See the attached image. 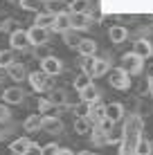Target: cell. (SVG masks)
<instances>
[{
  "mask_svg": "<svg viewBox=\"0 0 153 155\" xmlns=\"http://www.w3.org/2000/svg\"><path fill=\"white\" fill-rule=\"evenodd\" d=\"M108 81L115 90H128L131 88V74L124 68H113L108 72Z\"/></svg>",
  "mask_w": 153,
  "mask_h": 155,
  "instance_id": "obj_1",
  "label": "cell"
},
{
  "mask_svg": "<svg viewBox=\"0 0 153 155\" xmlns=\"http://www.w3.org/2000/svg\"><path fill=\"white\" fill-rule=\"evenodd\" d=\"M122 68L128 74H140L142 68H144V58H140L135 52H126L122 56Z\"/></svg>",
  "mask_w": 153,
  "mask_h": 155,
  "instance_id": "obj_2",
  "label": "cell"
},
{
  "mask_svg": "<svg viewBox=\"0 0 153 155\" xmlns=\"http://www.w3.org/2000/svg\"><path fill=\"white\" fill-rule=\"evenodd\" d=\"M142 128H144V121H142V117L131 115L128 119H126L122 133H124V135H128V137H142Z\"/></svg>",
  "mask_w": 153,
  "mask_h": 155,
  "instance_id": "obj_3",
  "label": "cell"
},
{
  "mask_svg": "<svg viewBox=\"0 0 153 155\" xmlns=\"http://www.w3.org/2000/svg\"><path fill=\"white\" fill-rule=\"evenodd\" d=\"M9 45H12V50H25V47H29V36H27V29H14L12 36H9Z\"/></svg>",
  "mask_w": 153,
  "mask_h": 155,
  "instance_id": "obj_4",
  "label": "cell"
},
{
  "mask_svg": "<svg viewBox=\"0 0 153 155\" xmlns=\"http://www.w3.org/2000/svg\"><path fill=\"white\" fill-rule=\"evenodd\" d=\"M41 70H43L47 77H56V74H61V70H63V63H61V58H56V56H45L43 61H41Z\"/></svg>",
  "mask_w": 153,
  "mask_h": 155,
  "instance_id": "obj_5",
  "label": "cell"
},
{
  "mask_svg": "<svg viewBox=\"0 0 153 155\" xmlns=\"http://www.w3.org/2000/svg\"><path fill=\"white\" fill-rule=\"evenodd\" d=\"M29 83H32V88L36 90V92H43V90H50V77H47V74L43 72V70H38V72H32L29 74Z\"/></svg>",
  "mask_w": 153,
  "mask_h": 155,
  "instance_id": "obj_6",
  "label": "cell"
},
{
  "mask_svg": "<svg viewBox=\"0 0 153 155\" xmlns=\"http://www.w3.org/2000/svg\"><path fill=\"white\" fill-rule=\"evenodd\" d=\"M27 36H29L32 45H45V43L50 41V29H43V27L32 25V27L27 29Z\"/></svg>",
  "mask_w": 153,
  "mask_h": 155,
  "instance_id": "obj_7",
  "label": "cell"
},
{
  "mask_svg": "<svg viewBox=\"0 0 153 155\" xmlns=\"http://www.w3.org/2000/svg\"><path fill=\"white\" fill-rule=\"evenodd\" d=\"M133 52H135L140 58H151V56H153V43L146 41V38H140V41H135Z\"/></svg>",
  "mask_w": 153,
  "mask_h": 155,
  "instance_id": "obj_8",
  "label": "cell"
},
{
  "mask_svg": "<svg viewBox=\"0 0 153 155\" xmlns=\"http://www.w3.org/2000/svg\"><path fill=\"white\" fill-rule=\"evenodd\" d=\"M70 27L75 31H83L90 27V16L88 14H70Z\"/></svg>",
  "mask_w": 153,
  "mask_h": 155,
  "instance_id": "obj_9",
  "label": "cell"
},
{
  "mask_svg": "<svg viewBox=\"0 0 153 155\" xmlns=\"http://www.w3.org/2000/svg\"><path fill=\"white\" fill-rule=\"evenodd\" d=\"M7 77L12 79V81H23V79H27L29 74H27V68L23 65V63H12V65L7 68Z\"/></svg>",
  "mask_w": 153,
  "mask_h": 155,
  "instance_id": "obj_10",
  "label": "cell"
},
{
  "mask_svg": "<svg viewBox=\"0 0 153 155\" xmlns=\"http://www.w3.org/2000/svg\"><path fill=\"white\" fill-rule=\"evenodd\" d=\"M2 99H5V104H9V106H16V104H23V99H25V92L20 88H7L2 92Z\"/></svg>",
  "mask_w": 153,
  "mask_h": 155,
  "instance_id": "obj_11",
  "label": "cell"
},
{
  "mask_svg": "<svg viewBox=\"0 0 153 155\" xmlns=\"http://www.w3.org/2000/svg\"><path fill=\"white\" fill-rule=\"evenodd\" d=\"M108 38H110L113 45H119V43H124L128 38V29L122 27V25H113V27L108 29Z\"/></svg>",
  "mask_w": 153,
  "mask_h": 155,
  "instance_id": "obj_12",
  "label": "cell"
},
{
  "mask_svg": "<svg viewBox=\"0 0 153 155\" xmlns=\"http://www.w3.org/2000/svg\"><path fill=\"white\" fill-rule=\"evenodd\" d=\"M45 12L50 14H68L70 12V5L65 2V0H45Z\"/></svg>",
  "mask_w": 153,
  "mask_h": 155,
  "instance_id": "obj_13",
  "label": "cell"
},
{
  "mask_svg": "<svg viewBox=\"0 0 153 155\" xmlns=\"http://www.w3.org/2000/svg\"><path fill=\"white\" fill-rule=\"evenodd\" d=\"M138 140H140V137H128V135H124L122 142H119V155H135Z\"/></svg>",
  "mask_w": 153,
  "mask_h": 155,
  "instance_id": "obj_14",
  "label": "cell"
},
{
  "mask_svg": "<svg viewBox=\"0 0 153 155\" xmlns=\"http://www.w3.org/2000/svg\"><path fill=\"white\" fill-rule=\"evenodd\" d=\"M41 128H43L45 133H61V130H63V124H61V119L47 115V117L41 119Z\"/></svg>",
  "mask_w": 153,
  "mask_h": 155,
  "instance_id": "obj_15",
  "label": "cell"
},
{
  "mask_svg": "<svg viewBox=\"0 0 153 155\" xmlns=\"http://www.w3.org/2000/svg\"><path fill=\"white\" fill-rule=\"evenodd\" d=\"M79 99L86 101V104H97V101H99V90L90 83V85H86L83 90H79Z\"/></svg>",
  "mask_w": 153,
  "mask_h": 155,
  "instance_id": "obj_16",
  "label": "cell"
},
{
  "mask_svg": "<svg viewBox=\"0 0 153 155\" xmlns=\"http://www.w3.org/2000/svg\"><path fill=\"white\" fill-rule=\"evenodd\" d=\"M77 52L81 56H95V52H97V43L92 38H81L77 45Z\"/></svg>",
  "mask_w": 153,
  "mask_h": 155,
  "instance_id": "obj_17",
  "label": "cell"
},
{
  "mask_svg": "<svg viewBox=\"0 0 153 155\" xmlns=\"http://www.w3.org/2000/svg\"><path fill=\"white\" fill-rule=\"evenodd\" d=\"M88 121H95V124H99V121L106 117V106H97V104H90V108H88Z\"/></svg>",
  "mask_w": 153,
  "mask_h": 155,
  "instance_id": "obj_18",
  "label": "cell"
},
{
  "mask_svg": "<svg viewBox=\"0 0 153 155\" xmlns=\"http://www.w3.org/2000/svg\"><path fill=\"white\" fill-rule=\"evenodd\" d=\"M54 18H56V16L50 14V12H45V14L38 12V14H36V18H34V25H36V27H43V29H52Z\"/></svg>",
  "mask_w": 153,
  "mask_h": 155,
  "instance_id": "obj_19",
  "label": "cell"
},
{
  "mask_svg": "<svg viewBox=\"0 0 153 155\" xmlns=\"http://www.w3.org/2000/svg\"><path fill=\"white\" fill-rule=\"evenodd\" d=\"M52 29H54V31H61V34H63V31H68V29H72V27H70V12H68V14H56Z\"/></svg>",
  "mask_w": 153,
  "mask_h": 155,
  "instance_id": "obj_20",
  "label": "cell"
},
{
  "mask_svg": "<svg viewBox=\"0 0 153 155\" xmlns=\"http://www.w3.org/2000/svg\"><path fill=\"white\" fill-rule=\"evenodd\" d=\"M108 72H110V63L106 61V58H95V68H92L90 77L99 79V77H104V74H108Z\"/></svg>",
  "mask_w": 153,
  "mask_h": 155,
  "instance_id": "obj_21",
  "label": "cell"
},
{
  "mask_svg": "<svg viewBox=\"0 0 153 155\" xmlns=\"http://www.w3.org/2000/svg\"><path fill=\"white\" fill-rule=\"evenodd\" d=\"M124 115V106L122 104H108L106 106V119H110L115 124V121H119Z\"/></svg>",
  "mask_w": 153,
  "mask_h": 155,
  "instance_id": "obj_22",
  "label": "cell"
},
{
  "mask_svg": "<svg viewBox=\"0 0 153 155\" xmlns=\"http://www.w3.org/2000/svg\"><path fill=\"white\" fill-rule=\"evenodd\" d=\"M29 140L27 137H18V140H14L12 144H9V151L12 153H16V155H25V151L29 148Z\"/></svg>",
  "mask_w": 153,
  "mask_h": 155,
  "instance_id": "obj_23",
  "label": "cell"
},
{
  "mask_svg": "<svg viewBox=\"0 0 153 155\" xmlns=\"http://www.w3.org/2000/svg\"><path fill=\"white\" fill-rule=\"evenodd\" d=\"M18 5L25 12H36V14L45 9V0H18Z\"/></svg>",
  "mask_w": 153,
  "mask_h": 155,
  "instance_id": "obj_24",
  "label": "cell"
},
{
  "mask_svg": "<svg viewBox=\"0 0 153 155\" xmlns=\"http://www.w3.org/2000/svg\"><path fill=\"white\" fill-rule=\"evenodd\" d=\"M70 5V14H88V9H90V0H72Z\"/></svg>",
  "mask_w": 153,
  "mask_h": 155,
  "instance_id": "obj_25",
  "label": "cell"
},
{
  "mask_svg": "<svg viewBox=\"0 0 153 155\" xmlns=\"http://www.w3.org/2000/svg\"><path fill=\"white\" fill-rule=\"evenodd\" d=\"M75 133L77 135H88V133H90V121H88V117L75 119Z\"/></svg>",
  "mask_w": 153,
  "mask_h": 155,
  "instance_id": "obj_26",
  "label": "cell"
},
{
  "mask_svg": "<svg viewBox=\"0 0 153 155\" xmlns=\"http://www.w3.org/2000/svg\"><path fill=\"white\" fill-rule=\"evenodd\" d=\"M41 119H43L41 115H29L27 119H25L23 128H25L27 133H32V130H38V128H41Z\"/></svg>",
  "mask_w": 153,
  "mask_h": 155,
  "instance_id": "obj_27",
  "label": "cell"
},
{
  "mask_svg": "<svg viewBox=\"0 0 153 155\" xmlns=\"http://www.w3.org/2000/svg\"><path fill=\"white\" fill-rule=\"evenodd\" d=\"M153 153V146L149 140H144V137H140L138 140V146H135V155H151Z\"/></svg>",
  "mask_w": 153,
  "mask_h": 155,
  "instance_id": "obj_28",
  "label": "cell"
},
{
  "mask_svg": "<svg viewBox=\"0 0 153 155\" xmlns=\"http://www.w3.org/2000/svg\"><path fill=\"white\" fill-rule=\"evenodd\" d=\"M12 63H14V52L12 50H0V68L7 70Z\"/></svg>",
  "mask_w": 153,
  "mask_h": 155,
  "instance_id": "obj_29",
  "label": "cell"
},
{
  "mask_svg": "<svg viewBox=\"0 0 153 155\" xmlns=\"http://www.w3.org/2000/svg\"><path fill=\"white\" fill-rule=\"evenodd\" d=\"M63 41H65V45H68V47H77L81 38L77 36V31H75V29H68V31H63Z\"/></svg>",
  "mask_w": 153,
  "mask_h": 155,
  "instance_id": "obj_30",
  "label": "cell"
},
{
  "mask_svg": "<svg viewBox=\"0 0 153 155\" xmlns=\"http://www.w3.org/2000/svg\"><path fill=\"white\" fill-rule=\"evenodd\" d=\"M86 85H90V74H86V72L77 74V77H75V88L77 90H83Z\"/></svg>",
  "mask_w": 153,
  "mask_h": 155,
  "instance_id": "obj_31",
  "label": "cell"
},
{
  "mask_svg": "<svg viewBox=\"0 0 153 155\" xmlns=\"http://www.w3.org/2000/svg\"><path fill=\"white\" fill-rule=\"evenodd\" d=\"M92 68H95V56H81V72L92 74Z\"/></svg>",
  "mask_w": 153,
  "mask_h": 155,
  "instance_id": "obj_32",
  "label": "cell"
},
{
  "mask_svg": "<svg viewBox=\"0 0 153 155\" xmlns=\"http://www.w3.org/2000/svg\"><path fill=\"white\" fill-rule=\"evenodd\" d=\"M52 108H54V101H52V99H45V97H41V99H38V113H41V115L50 113Z\"/></svg>",
  "mask_w": 153,
  "mask_h": 155,
  "instance_id": "obj_33",
  "label": "cell"
},
{
  "mask_svg": "<svg viewBox=\"0 0 153 155\" xmlns=\"http://www.w3.org/2000/svg\"><path fill=\"white\" fill-rule=\"evenodd\" d=\"M97 126H99V133H104V135H108V133L113 130V121H110V119H106V117H104V119L99 121Z\"/></svg>",
  "mask_w": 153,
  "mask_h": 155,
  "instance_id": "obj_34",
  "label": "cell"
},
{
  "mask_svg": "<svg viewBox=\"0 0 153 155\" xmlns=\"http://www.w3.org/2000/svg\"><path fill=\"white\" fill-rule=\"evenodd\" d=\"M41 151H43V155H56V153H59V146H56L54 142H50V144H45Z\"/></svg>",
  "mask_w": 153,
  "mask_h": 155,
  "instance_id": "obj_35",
  "label": "cell"
},
{
  "mask_svg": "<svg viewBox=\"0 0 153 155\" xmlns=\"http://www.w3.org/2000/svg\"><path fill=\"white\" fill-rule=\"evenodd\" d=\"M41 148H43V146H38V144L32 142V144H29V148L25 151V155H43V151H41Z\"/></svg>",
  "mask_w": 153,
  "mask_h": 155,
  "instance_id": "obj_36",
  "label": "cell"
},
{
  "mask_svg": "<svg viewBox=\"0 0 153 155\" xmlns=\"http://www.w3.org/2000/svg\"><path fill=\"white\" fill-rule=\"evenodd\" d=\"M5 119H9V108L5 104H0V121H5Z\"/></svg>",
  "mask_w": 153,
  "mask_h": 155,
  "instance_id": "obj_37",
  "label": "cell"
},
{
  "mask_svg": "<svg viewBox=\"0 0 153 155\" xmlns=\"http://www.w3.org/2000/svg\"><path fill=\"white\" fill-rule=\"evenodd\" d=\"M56 155H75V153H72L70 148H59V153H56Z\"/></svg>",
  "mask_w": 153,
  "mask_h": 155,
  "instance_id": "obj_38",
  "label": "cell"
},
{
  "mask_svg": "<svg viewBox=\"0 0 153 155\" xmlns=\"http://www.w3.org/2000/svg\"><path fill=\"white\" fill-rule=\"evenodd\" d=\"M146 79H153V63L149 65V70H146Z\"/></svg>",
  "mask_w": 153,
  "mask_h": 155,
  "instance_id": "obj_39",
  "label": "cell"
},
{
  "mask_svg": "<svg viewBox=\"0 0 153 155\" xmlns=\"http://www.w3.org/2000/svg\"><path fill=\"white\" fill-rule=\"evenodd\" d=\"M146 85H149V92L153 94V79H149V81H146Z\"/></svg>",
  "mask_w": 153,
  "mask_h": 155,
  "instance_id": "obj_40",
  "label": "cell"
},
{
  "mask_svg": "<svg viewBox=\"0 0 153 155\" xmlns=\"http://www.w3.org/2000/svg\"><path fill=\"white\" fill-rule=\"evenodd\" d=\"M5 74H7V70H2V68H0V81H5Z\"/></svg>",
  "mask_w": 153,
  "mask_h": 155,
  "instance_id": "obj_41",
  "label": "cell"
},
{
  "mask_svg": "<svg viewBox=\"0 0 153 155\" xmlns=\"http://www.w3.org/2000/svg\"><path fill=\"white\" fill-rule=\"evenodd\" d=\"M77 155H95L92 151H81V153H77Z\"/></svg>",
  "mask_w": 153,
  "mask_h": 155,
  "instance_id": "obj_42",
  "label": "cell"
}]
</instances>
